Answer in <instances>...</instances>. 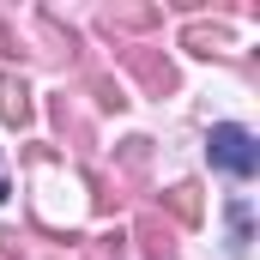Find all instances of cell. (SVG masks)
Returning <instances> with one entry per match:
<instances>
[{
	"mask_svg": "<svg viewBox=\"0 0 260 260\" xmlns=\"http://www.w3.org/2000/svg\"><path fill=\"white\" fill-rule=\"evenodd\" d=\"M49 115H55V127L67 133V139H79V145H91V127H85V121H79V109H73V97H55V103H49Z\"/></svg>",
	"mask_w": 260,
	"mask_h": 260,
	"instance_id": "obj_8",
	"label": "cell"
},
{
	"mask_svg": "<svg viewBox=\"0 0 260 260\" xmlns=\"http://www.w3.org/2000/svg\"><path fill=\"white\" fill-rule=\"evenodd\" d=\"M6 194H12V188H6V176H0V200H6Z\"/></svg>",
	"mask_w": 260,
	"mask_h": 260,
	"instance_id": "obj_14",
	"label": "cell"
},
{
	"mask_svg": "<svg viewBox=\"0 0 260 260\" xmlns=\"http://www.w3.org/2000/svg\"><path fill=\"white\" fill-rule=\"evenodd\" d=\"M91 206H97V212H115V206H121V182H109V176H91Z\"/></svg>",
	"mask_w": 260,
	"mask_h": 260,
	"instance_id": "obj_12",
	"label": "cell"
},
{
	"mask_svg": "<svg viewBox=\"0 0 260 260\" xmlns=\"http://www.w3.org/2000/svg\"><path fill=\"white\" fill-rule=\"evenodd\" d=\"M0 115L6 127H30V85L18 73H0Z\"/></svg>",
	"mask_w": 260,
	"mask_h": 260,
	"instance_id": "obj_6",
	"label": "cell"
},
{
	"mask_svg": "<svg viewBox=\"0 0 260 260\" xmlns=\"http://www.w3.org/2000/svg\"><path fill=\"white\" fill-rule=\"evenodd\" d=\"M121 61H127V73L145 85V97H170V91H176V67H170L164 49L139 43V49H121Z\"/></svg>",
	"mask_w": 260,
	"mask_h": 260,
	"instance_id": "obj_2",
	"label": "cell"
},
{
	"mask_svg": "<svg viewBox=\"0 0 260 260\" xmlns=\"http://www.w3.org/2000/svg\"><path fill=\"white\" fill-rule=\"evenodd\" d=\"M133 242L145 260H176V224H164V212H145L133 224Z\"/></svg>",
	"mask_w": 260,
	"mask_h": 260,
	"instance_id": "obj_3",
	"label": "cell"
},
{
	"mask_svg": "<svg viewBox=\"0 0 260 260\" xmlns=\"http://www.w3.org/2000/svg\"><path fill=\"white\" fill-rule=\"evenodd\" d=\"M85 91L97 97V109H127V97H121V85L109 73H85Z\"/></svg>",
	"mask_w": 260,
	"mask_h": 260,
	"instance_id": "obj_9",
	"label": "cell"
},
{
	"mask_svg": "<svg viewBox=\"0 0 260 260\" xmlns=\"http://www.w3.org/2000/svg\"><path fill=\"white\" fill-rule=\"evenodd\" d=\"M182 49H194V55H224V49H230V24L188 18V24H182Z\"/></svg>",
	"mask_w": 260,
	"mask_h": 260,
	"instance_id": "obj_5",
	"label": "cell"
},
{
	"mask_svg": "<svg viewBox=\"0 0 260 260\" xmlns=\"http://www.w3.org/2000/svg\"><path fill=\"white\" fill-rule=\"evenodd\" d=\"M121 254H127V236L121 230H103V236L85 242V260H121Z\"/></svg>",
	"mask_w": 260,
	"mask_h": 260,
	"instance_id": "obj_10",
	"label": "cell"
},
{
	"mask_svg": "<svg viewBox=\"0 0 260 260\" xmlns=\"http://www.w3.org/2000/svg\"><path fill=\"white\" fill-rule=\"evenodd\" d=\"M145 157H151V139H127L121 151H115V164H121V176L139 182V170H145Z\"/></svg>",
	"mask_w": 260,
	"mask_h": 260,
	"instance_id": "obj_11",
	"label": "cell"
},
{
	"mask_svg": "<svg viewBox=\"0 0 260 260\" xmlns=\"http://www.w3.org/2000/svg\"><path fill=\"white\" fill-rule=\"evenodd\" d=\"M206 157H212L224 176H236V182H248V176L260 170V145H254V133L236 127V121H224V127L206 133Z\"/></svg>",
	"mask_w": 260,
	"mask_h": 260,
	"instance_id": "obj_1",
	"label": "cell"
},
{
	"mask_svg": "<svg viewBox=\"0 0 260 260\" xmlns=\"http://www.w3.org/2000/svg\"><path fill=\"white\" fill-rule=\"evenodd\" d=\"M164 206H170V218H176V224H188V230H194V224H200V212H206L194 182H176V188L164 194Z\"/></svg>",
	"mask_w": 260,
	"mask_h": 260,
	"instance_id": "obj_7",
	"label": "cell"
},
{
	"mask_svg": "<svg viewBox=\"0 0 260 260\" xmlns=\"http://www.w3.org/2000/svg\"><path fill=\"white\" fill-rule=\"evenodd\" d=\"M230 248H248V206H230Z\"/></svg>",
	"mask_w": 260,
	"mask_h": 260,
	"instance_id": "obj_13",
	"label": "cell"
},
{
	"mask_svg": "<svg viewBox=\"0 0 260 260\" xmlns=\"http://www.w3.org/2000/svg\"><path fill=\"white\" fill-rule=\"evenodd\" d=\"M97 24H103L109 37H121V30H157V24H164V6H121V0H115V6L97 12Z\"/></svg>",
	"mask_w": 260,
	"mask_h": 260,
	"instance_id": "obj_4",
	"label": "cell"
}]
</instances>
